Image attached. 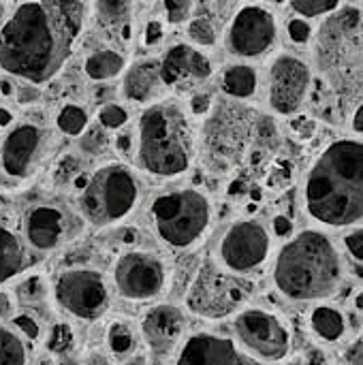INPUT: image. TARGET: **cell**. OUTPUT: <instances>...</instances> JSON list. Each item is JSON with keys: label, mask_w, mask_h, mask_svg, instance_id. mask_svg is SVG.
<instances>
[{"label": "cell", "mask_w": 363, "mask_h": 365, "mask_svg": "<svg viewBox=\"0 0 363 365\" xmlns=\"http://www.w3.org/2000/svg\"><path fill=\"white\" fill-rule=\"evenodd\" d=\"M126 68V60L120 51L116 49H98L92 51L86 58L83 71L90 79L94 81H105V79H113L118 77L122 71Z\"/></svg>", "instance_id": "obj_23"}, {"label": "cell", "mask_w": 363, "mask_h": 365, "mask_svg": "<svg viewBox=\"0 0 363 365\" xmlns=\"http://www.w3.org/2000/svg\"><path fill=\"white\" fill-rule=\"evenodd\" d=\"M9 314H11V299H9V295L0 293V319H4Z\"/></svg>", "instance_id": "obj_47"}, {"label": "cell", "mask_w": 363, "mask_h": 365, "mask_svg": "<svg viewBox=\"0 0 363 365\" xmlns=\"http://www.w3.org/2000/svg\"><path fill=\"white\" fill-rule=\"evenodd\" d=\"M310 327L325 342H338L347 331L342 312L332 306H317L310 314Z\"/></svg>", "instance_id": "obj_24"}, {"label": "cell", "mask_w": 363, "mask_h": 365, "mask_svg": "<svg viewBox=\"0 0 363 365\" xmlns=\"http://www.w3.org/2000/svg\"><path fill=\"white\" fill-rule=\"evenodd\" d=\"M56 126H58L60 133H64V135H68V137H79V135H83L86 128H88V113H86L83 107L68 103V105H64V107L58 111V115H56Z\"/></svg>", "instance_id": "obj_26"}, {"label": "cell", "mask_w": 363, "mask_h": 365, "mask_svg": "<svg viewBox=\"0 0 363 365\" xmlns=\"http://www.w3.org/2000/svg\"><path fill=\"white\" fill-rule=\"evenodd\" d=\"M11 120H13L11 111H9V109H4V107H0V128L9 126V124H11Z\"/></svg>", "instance_id": "obj_49"}, {"label": "cell", "mask_w": 363, "mask_h": 365, "mask_svg": "<svg viewBox=\"0 0 363 365\" xmlns=\"http://www.w3.org/2000/svg\"><path fill=\"white\" fill-rule=\"evenodd\" d=\"M167 265L158 255L145 250H128L116 259L113 284L120 297L131 302L156 299L167 289Z\"/></svg>", "instance_id": "obj_12"}, {"label": "cell", "mask_w": 363, "mask_h": 365, "mask_svg": "<svg viewBox=\"0 0 363 365\" xmlns=\"http://www.w3.org/2000/svg\"><path fill=\"white\" fill-rule=\"evenodd\" d=\"M186 329V319L175 306H154L143 314L141 334L152 355L165 359L175 353Z\"/></svg>", "instance_id": "obj_19"}, {"label": "cell", "mask_w": 363, "mask_h": 365, "mask_svg": "<svg viewBox=\"0 0 363 365\" xmlns=\"http://www.w3.org/2000/svg\"><path fill=\"white\" fill-rule=\"evenodd\" d=\"M342 259L321 231H302L280 250L274 265L278 291L293 302L332 297L342 282Z\"/></svg>", "instance_id": "obj_3"}, {"label": "cell", "mask_w": 363, "mask_h": 365, "mask_svg": "<svg viewBox=\"0 0 363 365\" xmlns=\"http://www.w3.org/2000/svg\"><path fill=\"white\" fill-rule=\"evenodd\" d=\"M143 36H145V45H156L163 38V24L158 19L148 21L145 30H143Z\"/></svg>", "instance_id": "obj_41"}, {"label": "cell", "mask_w": 363, "mask_h": 365, "mask_svg": "<svg viewBox=\"0 0 363 365\" xmlns=\"http://www.w3.org/2000/svg\"><path fill=\"white\" fill-rule=\"evenodd\" d=\"M49 148V133L36 124L15 126L0 145V182L19 186L28 182L41 167Z\"/></svg>", "instance_id": "obj_10"}, {"label": "cell", "mask_w": 363, "mask_h": 365, "mask_svg": "<svg viewBox=\"0 0 363 365\" xmlns=\"http://www.w3.org/2000/svg\"><path fill=\"white\" fill-rule=\"evenodd\" d=\"M137 163L156 178H175L190 169L197 137L186 109L178 101H158L139 118Z\"/></svg>", "instance_id": "obj_4"}, {"label": "cell", "mask_w": 363, "mask_h": 365, "mask_svg": "<svg viewBox=\"0 0 363 365\" xmlns=\"http://www.w3.org/2000/svg\"><path fill=\"white\" fill-rule=\"evenodd\" d=\"M312 34V28L306 19H291L289 21V36L295 43H306Z\"/></svg>", "instance_id": "obj_38"}, {"label": "cell", "mask_w": 363, "mask_h": 365, "mask_svg": "<svg viewBox=\"0 0 363 365\" xmlns=\"http://www.w3.org/2000/svg\"><path fill=\"white\" fill-rule=\"evenodd\" d=\"M244 299L246 289L240 280L216 263H203L188 289L186 306L193 314L203 319H223L244 304Z\"/></svg>", "instance_id": "obj_9"}, {"label": "cell", "mask_w": 363, "mask_h": 365, "mask_svg": "<svg viewBox=\"0 0 363 365\" xmlns=\"http://www.w3.org/2000/svg\"><path fill=\"white\" fill-rule=\"evenodd\" d=\"M340 6L338 0H295L291 2V9L300 13L302 17H319L325 13H332Z\"/></svg>", "instance_id": "obj_32"}, {"label": "cell", "mask_w": 363, "mask_h": 365, "mask_svg": "<svg viewBox=\"0 0 363 365\" xmlns=\"http://www.w3.org/2000/svg\"><path fill=\"white\" fill-rule=\"evenodd\" d=\"M237 346L261 364H278L291 353V331L272 312L248 308L233 321Z\"/></svg>", "instance_id": "obj_7"}, {"label": "cell", "mask_w": 363, "mask_h": 365, "mask_svg": "<svg viewBox=\"0 0 363 365\" xmlns=\"http://www.w3.org/2000/svg\"><path fill=\"white\" fill-rule=\"evenodd\" d=\"M289 365H308V364H304V361H293V364H289Z\"/></svg>", "instance_id": "obj_55"}, {"label": "cell", "mask_w": 363, "mask_h": 365, "mask_svg": "<svg viewBox=\"0 0 363 365\" xmlns=\"http://www.w3.org/2000/svg\"><path fill=\"white\" fill-rule=\"evenodd\" d=\"M13 325L28 338V340H39L41 338V327H39V323L32 319V317H28V314H17L15 319H13Z\"/></svg>", "instance_id": "obj_36"}, {"label": "cell", "mask_w": 363, "mask_h": 365, "mask_svg": "<svg viewBox=\"0 0 363 365\" xmlns=\"http://www.w3.org/2000/svg\"><path fill=\"white\" fill-rule=\"evenodd\" d=\"M186 34L188 38L195 43V45H201V47H214L216 45V26L210 17H193L188 21V28H186Z\"/></svg>", "instance_id": "obj_28"}, {"label": "cell", "mask_w": 363, "mask_h": 365, "mask_svg": "<svg viewBox=\"0 0 363 365\" xmlns=\"http://www.w3.org/2000/svg\"><path fill=\"white\" fill-rule=\"evenodd\" d=\"M175 365H263L244 353L237 342L216 334H195L178 349Z\"/></svg>", "instance_id": "obj_16"}, {"label": "cell", "mask_w": 363, "mask_h": 365, "mask_svg": "<svg viewBox=\"0 0 363 365\" xmlns=\"http://www.w3.org/2000/svg\"><path fill=\"white\" fill-rule=\"evenodd\" d=\"M71 229L73 220L60 205L41 203L30 207L24 216V237L39 252H49L62 246L71 237Z\"/></svg>", "instance_id": "obj_17"}, {"label": "cell", "mask_w": 363, "mask_h": 365, "mask_svg": "<svg viewBox=\"0 0 363 365\" xmlns=\"http://www.w3.org/2000/svg\"><path fill=\"white\" fill-rule=\"evenodd\" d=\"M257 83H259L257 71L248 64H233L225 68L220 79L223 92L233 98H250L257 92Z\"/></svg>", "instance_id": "obj_22"}, {"label": "cell", "mask_w": 363, "mask_h": 365, "mask_svg": "<svg viewBox=\"0 0 363 365\" xmlns=\"http://www.w3.org/2000/svg\"><path fill=\"white\" fill-rule=\"evenodd\" d=\"M306 210L319 225L363 222V141H334L312 165L304 186Z\"/></svg>", "instance_id": "obj_2"}, {"label": "cell", "mask_w": 363, "mask_h": 365, "mask_svg": "<svg viewBox=\"0 0 363 365\" xmlns=\"http://www.w3.org/2000/svg\"><path fill=\"white\" fill-rule=\"evenodd\" d=\"M163 6L167 11V19L171 24H180L193 15L195 2H190V0H167V2H163Z\"/></svg>", "instance_id": "obj_35"}, {"label": "cell", "mask_w": 363, "mask_h": 365, "mask_svg": "<svg viewBox=\"0 0 363 365\" xmlns=\"http://www.w3.org/2000/svg\"><path fill=\"white\" fill-rule=\"evenodd\" d=\"M137 175L122 163H109L96 169L79 195L83 218L92 227H111L124 220L137 205Z\"/></svg>", "instance_id": "obj_6"}, {"label": "cell", "mask_w": 363, "mask_h": 365, "mask_svg": "<svg viewBox=\"0 0 363 365\" xmlns=\"http://www.w3.org/2000/svg\"><path fill=\"white\" fill-rule=\"evenodd\" d=\"M47 295V284L41 276H30L17 287V297L21 304H39Z\"/></svg>", "instance_id": "obj_31"}, {"label": "cell", "mask_w": 363, "mask_h": 365, "mask_svg": "<svg viewBox=\"0 0 363 365\" xmlns=\"http://www.w3.org/2000/svg\"><path fill=\"white\" fill-rule=\"evenodd\" d=\"M122 365H148V355H143L141 351H137V353H133L128 359H124Z\"/></svg>", "instance_id": "obj_46"}, {"label": "cell", "mask_w": 363, "mask_h": 365, "mask_svg": "<svg viewBox=\"0 0 363 365\" xmlns=\"http://www.w3.org/2000/svg\"><path fill=\"white\" fill-rule=\"evenodd\" d=\"M270 257V235L265 227L257 220L233 222L220 244L218 263L231 274H248L259 269Z\"/></svg>", "instance_id": "obj_13"}, {"label": "cell", "mask_w": 363, "mask_h": 365, "mask_svg": "<svg viewBox=\"0 0 363 365\" xmlns=\"http://www.w3.org/2000/svg\"><path fill=\"white\" fill-rule=\"evenodd\" d=\"M353 130L355 133H363V105L357 107V111L353 115Z\"/></svg>", "instance_id": "obj_48"}, {"label": "cell", "mask_w": 363, "mask_h": 365, "mask_svg": "<svg viewBox=\"0 0 363 365\" xmlns=\"http://www.w3.org/2000/svg\"><path fill=\"white\" fill-rule=\"evenodd\" d=\"M310 68L295 56L282 53L270 66V105L280 115L295 113L308 90H310Z\"/></svg>", "instance_id": "obj_15"}, {"label": "cell", "mask_w": 363, "mask_h": 365, "mask_svg": "<svg viewBox=\"0 0 363 365\" xmlns=\"http://www.w3.org/2000/svg\"><path fill=\"white\" fill-rule=\"evenodd\" d=\"M58 365H79L75 359H71V357H64V359H60V364Z\"/></svg>", "instance_id": "obj_52"}, {"label": "cell", "mask_w": 363, "mask_h": 365, "mask_svg": "<svg viewBox=\"0 0 363 365\" xmlns=\"http://www.w3.org/2000/svg\"><path fill=\"white\" fill-rule=\"evenodd\" d=\"M0 365H26V346L17 334L0 325Z\"/></svg>", "instance_id": "obj_27"}, {"label": "cell", "mask_w": 363, "mask_h": 365, "mask_svg": "<svg viewBox=\"0 0 363 365\" xmlns=\"http://www.w3.org/2000/svg\"><path fill=\"white\" fill-rule=\"evenodd\" d=\"M156 235L171 248H190L212 225V203L197 188H178L158 195L150 207Z\"/></svg>", "instance_id": "obj_5"}, {"label": "cell", "mask_w": 363, "mask_h": 365, "mask_svg": "<svg viewBox=\"0 0 363 365\" xmlns=\"http://www.w3.org/2000/svg\"><path fill=\"white\" fill-rule=\"evenodd\" d=\"M344 246H347V250L351 252V257H353L355 261L363 263V227L362 229L351 231V233L344 237Z\"/></svg>", "instance_id": "obj_37"}, {"label": "cell", "mask_w": 363, "mask_h": 365, "mask_svg": "<svg viewBox=\"0 0 363 365\" xmlns=\"http://www.w3.org/2000/svg\"><path fill=\"white\" fill-rule=\"evenodd\" d=\"M39 98V88L32 86V83H24L19 90H17V101L21 105H28V103H34Z\"/></svg>", "instance_id": "obj_43"}, {"label": "cell", "mask_w": 363, "mask_h": 365, "mask_svg": "<svg viewBox=\"0 0 363 365\" xmlns=\"http://www.w3.org/2000/svg\"><path fill=\"white\" fill-rule=\"evenodd\" d=\"M107 344L111 355H116L118 359H128L133 353H137V340H135V331L131 329L128 323L122 321H113L109 325L107 331Z\"/></svg>", "instance_id": "obj_25"}, {"label": "cell", "mask_w": 363, "mask_h": 365, "mask_svg": "<svg viewBox=\"0 0 363 365\" xmlns=\"http://www.w3.org/2000/svg\"><path fill=\"white\" fill-rule=\"evenodd\" d=\"M355 306H357L359 310L363 308V293H362V295H357V299H355Z\"/></svg>", "instance_id": "obj_53"}, {"label": "cell", "mask_w": 363, "mask_h": 365, "mask_svg": "<svg viewBox=\"0 0 363 365\" xmlns=\"http://www.w3.org/2000/svg\"><path fill=\"white\" fill-rule=\"evenodd\" d=\"M4 9H6V6H4V4L0 2V21H2V17H4Z\"/></svg>", "instance_id": "obj_54"}, {"label": "cell", "mask_w": 363, "mask_h": 365, "mask_svg": "<svg viewBox=\"0 0 363 365\" xmlns=\"http://www.w3.org/2000/svg\"><path fill=\"white\" fill-rule=\"evenodd\" d=\"M53 295L64 312L81 321H96L109 308V289L103 274L88 267L62 272L53 284Z\"/></svg>", "instance_id": "obj_11"}, {"label": "cell", "mask_w": 363, "mask_h": 365, "mask_svg": "<svg viewBox=\"0 0 363 365\" xmlns=\"http://www.w3.org/2000/svg\"><path fill=\"white\" fill-rule=\"evenodd\" d=\"M116 148H118V152H131V148H133V137L128 135V133H120L118 135V139H116Z\"/></svg>", "instance_id": "obj_45"}, {"label": "cell", "mask_w": 363, "mask_h": 365, "mask_svg": "<svg viewBox=\"0 0 363 365\" xmlns=\"http://www.w3.org/2000/svg\"><path fill=\"white\" fill-rule=\"evenodd\" d=\"M212 109V94H197L190 98V111L195 115H205Z\"/></svg>", "instance_id": "obj_39"}, {"label": "cell", "mask_w": 363, "mask_h": 365, "mask_svg": "<svg viewBox=\"0 0 363 365\" xmlns=\"http://www.w3.org/2000/svg\"><path fill=\"white\" fill-rule=\"evenodd\" d=\"M107 145H109V137H107L105 128H101V126L90 128V130L83 133V137H81V150L88 152V154H92V156L103 154V152L107 150Z\"/></svg>", "instance_id": "obj_34"}, {"label": "cell", "mask_w": 363, "mask_h": 365, "mask_svg": "<svg viewBox=\"0 0 363 365\" xmlns=\"http://www.w3.org/2000/svg\"><path fill=\"white\" fill-rule=\"evenodd\" d=\"M210 58L193 45L178 43L160 60V79L165 88H190L212 75Z\"/></svg>", "instance_id": "obj_18"}, {"label": "cell", "mask_w": 363, "mask_h": 365, "mask_svg": "<svg viewBox=\"0 0 363 365\" xmlns=\"http://www.w3.org/2000/svg\"><path fill=\"white\" fill-rule=\"evenodd\" d=\"M291 231H293V225H291V220L287 216H276L274 218V233L278 237H287Z\"/></svg>", "instance_id": "obj_44"}, {"label": "cell", "mask_w": 363, "mask_h": 365, "mask_svg": "<svg viewBox=\"0 0 363 365\" xmlns=\"http://www.w3.org/2000/svg\"><path fill=\"white\" fill-rule=\"evenodd\" d=\"M26 265V252L15 233L0 227V284L15 278Z\"/></svg>", "instance_id": "obj_21"}, {"label": "cell", "mask_w": 363, "mask_h": 365, "mask_svg": "<svg viewBox=\"0 0 363 365\" xmlns=\"http://www.w3.org/2000/svg\"><path fill=\"white\" fill-rule=\"evenodd\" d=\"M83 11L77 0L19 4L0 28V68L32 86L49 81L81 34Z\"/></svg>", "instance_id": "obj_1"}, {"label": "cell", "mask_w": 363, "mask_h": 365, "mask_svg": "<svg viewBox=\"0 0 363 365\" xmlns=\"http://www.w3.org/2000/svg\"><path fill=\"white\" fill-rule=\"evenodd\" d=\"M75 173H77V160H75L73 156H66V158L60 163V167H58V171H56V178L62 180V182H68L71 178H75Z\"/></svg>", "instance_id": "obj_40"}, {"label": "cell", "mask_w": 363, "mask_h": 365, "mask_svg": "<svg viewBox=\"0 0 363 365\" xmlns=\"http://www.w3.org/2000/svg\"><path fill=\"white\" fill-rule=\"evenodd\" d=\"M0 92H2V94H6V96L13 92V86H11V81H9V79H0Z\"/></svg>", "instance_id": "obj_51"}, {"label": "cell", "mask_w": 363, "mask_h": 365, "mask_svg": "<svg viewBox=\"0 0 363 365\" xmlns=\"http://www.w3.org/2000/svg\"><path fill=\"white\" fill-rule=\"evenodd\" d=\"M165 83L160 79V60L143 58L131 64L124 73L122 92L133 103H148L160 96Z\"/></svg>", "instance_id": "obj_20"}, {"label": "cell", "mask_w": 363, "mask_h": 365, "mask_svg": "<svg viewBox=\"0 0 363 365\" xmlns=\"http://www.w3.org/2000/svg\"><path fill=\"white\" fill-rule=\"evenodd\" d=\"M86 365H111V361L107 357H103V355H92Z\"/></svg>", "instance_id": "obj_50"}, {"label": "cell", "mask_w": 363, "mask_h": 365, "mask_svg": "<svg viewBox=\"0 0 363 365\" xmlns=\"http://www.w3.org/2000/svg\"><path fill=\"white\" fill-rule=\"evenodd\" d=\"M246 137H248L246 113L237 111L229 103H218L201 133V150H203L205 165L218 171H227L231 163L237 158V154L242 152V148L246 145Z\"/></svg>", "instance_id": "obj_8"}, {"label": "cell", "mask_w": 363, "mask_h": 365, "mask_svg": "<svg viewBox=\"0 0 363 365\" xmlns=\"http://www.w3.org/2000/svg\"><path fill=\"white\" fill-rule=\"evenodd\" d=\"M75 342V336H73V329L66 325V323H58L51 331H49V338H47V349L56 355H64L71 351Z\"/></svg>", "instance_id": "obj_33"}, {"label": "cell", "mask_w": 363, "mask_h": 365, "mask_svg": "<svg viewBox=\"0 0 363 365\" xmlns=\"http://www.w3.org/2000/svg\"><path fill=\"white\" fill-rule=\"evenodd\" d=\"M131 2H96L94 9L98 11V19L105 26H113V24H124L128 19V11H131Z\"/></svg>", "instance_id": "obj_29"}, {"label": "cell", "mask_w": 363, "mask_h": 365, "mask_svg": "<svg viewBox=\"0 0 363 365\" xmlns=\"http://www.w3.org/2000/svg\"><path fill=\"white\" fill-rule=\"evenodd\" d=\"M344 361L349 365H363V340L353 342L347 353H344Z\"/></svg>", "instance_id": "obj_42"}, {"label": "cell", "mask_w": 363, "mask_h": 365, "mask_svg": "<svg viewBox=\"0 0 363 365\" xmlns=\"http://www.w3.org/2000/svg\"><path fill=\"white\" fill-rule=\"evenodd\" d=\"M276 41V19L261 4L242 6L227 30V47L233 56L257 58Z\"/></svg>", "instance_id": "obj_14"}, {"label": "cell", "mask_w": 363, "mask_h": 365, "mask_svg": "<svg viewBox=\"0 0 363 365\" xmlns=\"http://www.w3.org/2000/svg\"><path fill=\"white\" fill-rule=\"evenodd\" d=\"M128 122V111L118 103H107L98 111V124L105 130H118Z\"/></svg>", "instance_id": "obj_30"}]
</instances>
